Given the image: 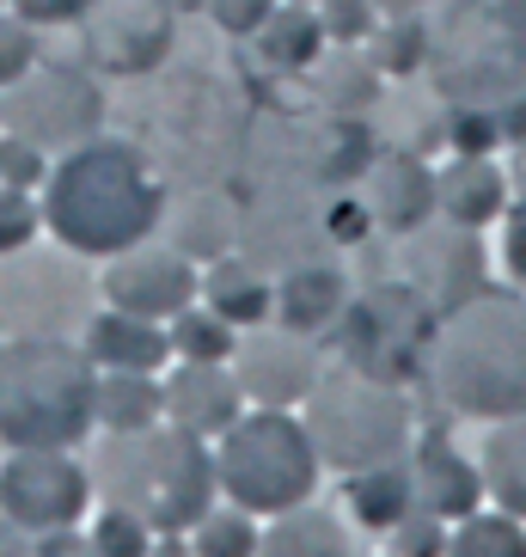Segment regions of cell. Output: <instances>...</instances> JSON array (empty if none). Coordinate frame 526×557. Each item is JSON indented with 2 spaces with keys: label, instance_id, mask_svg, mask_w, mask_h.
<instances>
[{
  "label": "cell",
  "instance_id": "obj_1",
  "mask_svg": "<svg viewBox=\"0 0 526 557\" xmlns=\"http://www.w3.org/2000/svg\"><path fill=\"white\" fill-rule=\"evenodd\" d=\"M423 380L453 417H514L526 410V300L509 288H477L472 300L435 312L423 337Z\"/></svg>",
  "mask_w": 526,
  "mask_h": 557
},
{
  "label": "cell",
  "instance_id": "obj_2",
  "mask_svg": "<svg viewBox=\"0 0 526 557\" xmlns=\"http://www.w3.org/2000/svg\"><path fill=\"white\" fill-rule=\"evenodd\" d=\"M165 221L160 178L129 141H80L67 148L43 190V227L80 258H116L141 246Z\"/></svg>",
  "mask_w": 526,
  "mask_h": 557
},
{
  "label": "cell",
  "instance_id": "obj_3",
  "mask_svg": "<svg viewBox=\"0 0 526 557\" xmlns=\"http://www.w3.org/2000/svg\"><path fill=\"white\" fill-rule=\"evenodd\" d=\"M86 478H92V496L141 515L153 533H190L221 491L209 442L178 423L104 429V442L86 459Z\"/></svg>",
  "mask_w": 526,
  "mask_h": 557
},
{
  "label": "cell",
  "instance_id": "obj_4",
  "mask_svg": "<svg viewBox=\"0 0 526 557\" xmlns=\"http://www.w3.org/2000/svg\"><path fill=\"white\" fill-rule=\"evenodd\" d=\"M99 368L67 337L0 344V442L7 447H80L92 435Z\"/></svg>",
  "mask_w": 526,
  "mask_h": 557
},
{
  "label": "cell",
  "instance_id": "obj_5",
  "mask_svg": "<svg viewBox=\"0 0 526 557\" xmlns=\"http://www.w3.org/2000/svg\"><path fill=\"white\" fill-rule=\"evenodd\" d=\"M300 423L313 435L318 466H330L337 478L386 466V459H411V442H416L411 393L392 374H374V368H355V361L318 374Z\"/></svg>",
  "mask_w": 526,
  "mask_h": 557
},
{
  "label": "cell",
  "instance_id": "obj_6",
  "mask_svg": "<svg viewBox=\"0 0 526 557\" xmlns=\"http://www.w3.org/2000/svg\"><path fill=\"white\" fill-rule=\"evenodd\" d=\"M318 454L300 417L276 405L239 410V423L227 435H214V484L227 491V503L251 508V515H281L295 503H313L318 491Z\"/></svg>",
  "mask_w": 526,
  "mask_h": 557
},
{
  "label": "cell",
  "instance_id": "obj_7",
  "mask_svg": "<svg viewBox=\"0 0 526 557\" xmlns=\"http://www.w3.org/2000/svg\"><path fill=\"white\" fill-rule=\"evenodd\" d=\"M86 276L62 251H13L0 270V331L7 337H62L67 325H86Z\"/></svg>",
  "mask_w": 526,
  "mask_h": 557
},
{
  "label": "cell",
  "instance_id": "obj_8",
  "mask_svg": "<svg viewBox=\"0 0 526 557\" xmlns=\"http://www.w3.org/2000/svg\"><path fill=\"white\" fill-rule=\"evenodd\" d=\"M92 503V478L74 447H13L0 459V515H13L25 533L80 527Z\"/></svg>",
  "mask_w": 526,
  "mask_h": 557
},
{
  "label": "cell",
  "instance_id": "obj_9",
  "mask_svg": "<svg viewBox=\"0 0 526 557\" xmlns=\"http://www.w3.org/2000/svg\"><path fill=\"white\" fill-rule=\"evenodd\" d=\"M99 116H104V99L99 86L74 74V67H43V74H25L13 81V99H7V129L37 141V148H80L99 135Z\"/></svg>",
  "mask_w": 526,
  "mask_h": 557
},
{
  "label": "cell",
  "instance_id": "obj_10",
  "mask_svg": "<svg viewBox=\"0 0 526 557\" xmlns=\"http://www.w3.org/2000/svg\"><path fill=\"white\" fill-rule=\"evenodd\" d=\"M227 361H233L239 393H246L251 405H276V410L306 405V393H313L318 374H325L318 337L288 331V325H276V319H263V325L239 331V344H233Z\"/></svg>",
  "mask_w": 526,
  "mask_h": 557
},
{
  "label": "cell",
  "instance_id": "obj_11",
  "mask_svg": "<svg viewBox=\"0 0 526 557\" xmlns=\"http://www.w3.org/2000/svg\"><path fill=\"white\" fill-rule=\"evenodd\" d=\"M398 263H404V282L423 307L447 312L472 300L484 288V246H477V227L460 221H435L428 214L423 227H411L398 239Z\"/></svg>",
  "mask_w": 526,
  "mask_h": 557
},
{
  "label": "cell",
  "instance_id": "obj_12",
  "mask_svg": "<svg viewBox=\"0 0 526 557\" xmlns=\"http://www.w3.org/2000/svg\"><path fill=\"white\" fill-rule=\"evenodd\" d=\"M99 282H104V300L135 312V319H172V312H184L202 288L197 258H184L178 246H153V239L116 251Z\"/></svg>",
  "mask_w": 526,
  "mask_h": 557
},
{
  "label": "cell",
  "instance_id": "obj_13",
  "mask_svg": "<svg viewBox=\"0 0 526 557\" xmlns=\"http://www.w3.org/2000/svg\"><path fill=\"white\" fill-rule=\"evenodd\" d=\"M92 62L111 74H148L172 50V7L165 0H99L86 18Z\"/></svg>",
  "mask_w": 526,
  "mask_h": 557
},
{
  "label": "cell",
  "instance_id": "obj_14",
  "mask_svg": "<svg viewBox=\"0 0 526 557\" xmlns=\"http://www.w3.org/2000/svg\"><path fill=\"white\" fill-rule=\"evenodd\" d=\"M355 197H362L374 233H392V239H404L411 227H423L428 214H435V172H428L423 153L386 148V153H374V160L362 165Z\"/></svg>",
  "mask_w": 526,
  "mask_h": 557
},
{
  "label": "cell",
  "instance_id": "obj_15",
  "mask_svg": "<svg viewBox=\"0 0 526 557\" xmlns=\"http://www.w3.org/2000/svg\"><path fill=\"white\" fill-rule=\"evenodd\" d=\"M239 410H246V393H239L227 361H184L165 374V423L190 429L202 442L227 435L239 423Z\"/></svg>",
  "mask_w": 526,
  "mask_h": 557
},
{
  "label": "cell",
  "instance_id": "obj_16",
  "mask_svg": "<svg viewBox=\"0 0 526 557\" xmlns=\"http://www.w3.org/2000/svg\"><path fill=\"white\" fill-rule=\"evenodd\" d=\"M514 202L509 172L496 165V153H453V160L435 172V214L441 221H460V227H477L484 221H502Z\"/></svg>",
  "mask_w": 526,
  "mask_h": 557
},
{
  "label": "cell",
  "instance_id": "obj_17",
  "mask_svg": "<svg viewBox=\"0 0 526 557\" xmlns=\"http://www.w3.org/2000/svg\"><path fill=\"white\" fill-rule=\"evenodd\" d=\"M80 349L92 356V368H129V374H160L172 361V337L160 319H135L123 307L92 312L80 331Z\"/></svg>",
  "mask_w": 526,
  "mask_h": 557
},
{
  "label": "cell",
  "instance_id": "obj_18",
  "mask_svg": "<svg viewBox=\"0 0 526 557\" xmlns=\"http://www.w3.org/2000/svg\"><path fill=\"white\" fill-rule=\"evenodd\" d=\"M411 472H416V503L428 515H441V521H465L472 508H484V472H477V459H465L447 435H423Z\"/></svg>",
  "mask_w": 526,
  "mask_h": 557
},
{
  "label": "cell",
  "instance_id": "obj_19",
  "mask_svg": "<svg viewBox=\"0 0 526 557\" xmlns=\"http://www.w3.org/2000/svg\"><path fill=\"white\" fill-rule=\"evenodd\" d=\"M343 307H349V276L337 263L306 258L276 282V325H288V331L325 337V331L343 319Z\"/></svg>",
  "mask_w": 526,
  "mask_h": 557
},
{
  "label": "cell",
  "instance_id": "obj_20",
  "mask_svg": "<svg viewBox=\"0 0 526 557\" xmlns=\"http://www.w3.org/2000/svg\"><path fill=\"white\" fill-rule=\"evenodd\" d=\"M197 295H202V307H214L233 331L276 319V282L263 276L258 258H233V251H221V258L202 270V288H197Z\"/></svg>",
  "mask_w": 526,
  "mask_h": 557
},
{
  "label": "cell",
  "instance_id": "obj_21",
  "mask_svg": "<svg viewBox=\"0 0 526 557\" xmlns=\"http://www.w3.org/2000/svg\"><path fill=\"white\" fill-rule=\"evenodd\" d=\"M306 86H313V99L337 116H362L379 104V67L362 44H337V50H318L313 67H306Z\"/></svg>",
  "mask_w": 526,
  "mask_h": 557
},
{
  "label": "cell",
  "instance_id": "obj_22",
  "mask_svg": "<svg viewBox=\"0 0 526 557\" xmlns=\"http://www.w3.org/2000/svg\"><path fill=\"white\" fill-rule=\"evenodd\" d=\"M258 557H355L349 527L337 521V508L295 503L258 533Z\"/></svg>",
  "mask_w": 526,
  "mask_h": 557
},
{
  "label": "cell",
  "instance_id": "obj_23",
  "mask_svg": "<svg viewBox=\"0 0 526 557\" xmlns=\"http://www.w3.org/2000/svg\"><path fill=\"white\" fill-rule=\"evenodd\" d=\"M251 44H258V62L270 67V74H306L313 55L325 50L318 7H306V0H276V13L251 32Z\"/></svg>",
  "mask_w": 526,
  "mask_h": 557
},
{
  "label": "cell",
  "instance_id": "obj_24",
  "mask_svg": "<svg viewBox=\"0 0 526 557\" xmlns=\"http://www.w3.org/2000/svg\"><path fill=\"white\" fill-rule=\"evenodd\" d=\"M477 472H484V496H490L496 508H509V515L526 521V410L496 417V423L484 429Z\"/></svg>",
  "mask_w": 526,
  "mask_h": 557
},
{
  "label": "cell",
  "instance_id": "obj_25",
  "mask_svg": "<svg viewBox=\"0 0 526 557\" xmlns=\"http://www.w3.org/2000/svg\"><path fill=\"white\" fill-rule=\"evenodd\" d=\"M411 508H416V472H411V459H386V466L349 472V515H355L367 533H392Z\"/></svg>",
  "mask_w": 526,
  "mask_h": 557
},
{
  "label": "cell",
  "instance_id": "obj_26",
  "mask_svg": "<svg viewBox=\"0 0 526 557\" xmlns=\"http://www.w3.org/2000/svg\"><path fill=\"white\" fill-rule=\"evenodd\" d=\"M92 423H99V429H148V423H165V380L160 374H129V368H99Z\"/></svg>",
  "mask_w": 526,
  "mask_h": 557
},
{
  "label": "cell",
  "instance_id": "obj_27",
  "mask_svg": "<svg viewBox=\"0 0 526 557\" xmlns=\"http://www.w3.org/2000/svg\"><path fill=\"white\" fill-rule=\"evenodd\" d=\"M447 557H526V521L509 508H472L453 533H447Z\"/></svg>",
  "mask_w": 526,
  "mask_h": 557
},
{
  "label": "cell",
  "instance_id": "obj_28",
  "mask_svg": "<svg viewBox=\"0 0 526 557\" xmlns=\"http://www.w3.org/2000/svg\"><path fill=\"white\" fill-rule=\"evenodd\" d=\"M165 337H172V356L178 361H227L233 344H239V331H233L214 307H197V300L184 312H172Z\"/></svg>",
  "mask_w": 526,
  "mask_h": 557
},
{
  "label": "cell",
  "instance_id": "obj_29",
  "mask_svg": "<svg viewBox=\"0 0 526 557\" xmlns=\"http://www.w3.org/2000/svg\"><path fill=\"white\" fill-rule=\"evenodd\" d=\"M367 50H374V67H379V74H398V81L423 74V55H428L423 18H416V13H392V25L379 18L374 32H367Z\"/></svg>",
  "mask_w": 526,
  "mask_h": 557
},
{
  "label": "cell",
  "instance_id": "obj_30",
  "mask_svg": "<svg viewBox=\"0 0 526 557\" xmlns=\"http://www.w3.org/2000/svg\"><path fill=\"white\" fill-rule=\"evenodd\" d=\"M190 552L197 557H258V521H251V508H239V503L209 508L190 527Z\"/></svg>",
  "mask_w": 526,
  "mask_h": 557
},
{
  "label": "cell",
  "instance_id": "obj_31",
  "mask_svg": "<svg viewBox=\"0 0 526 557\" xmlns=\"http://www.w3.org/2000/svg\"><path fill=\"white\" fill-rule=\"evenodd\" d=\"M447 148L453 153H496L502 148V116H496V104H453L447 111Z\"/></svg>",
  "mask_w": 526,
  "mask_h": 557
},
{
  "label": "cell",
  "instance_id": "obj_32",
  "mask_svg": "<svg viewBox=\"0 0 526 557\" xmlns=\"http://www.w3.org/2000/svg\"><path fill=\"white\" fill-rule=\"evenodd\" d=\"M92 545H99V557H148L153 527L141 515H129V508L104 503V515L92 521Z\"/></svg>",
  "mask_w": 526,
  "mask_h": 557
},
{
  "label": "cell",
  "instance_id": "obj_33",
  "mask_svg": "<svg viewBox=\"0 0 526 557\" xmlns=\"http://www.w3.org/2000/svg\"><path fill=\"white\" fill-rule=\"evenodd\" d=\"M43 227V209L32 202V190H18V184H0V258H13L25 251Z\"/></svg>",
  "mask_w": 526,
  "mask_h": 557
},
{
  "label": "cell",
  "instance_id": "obj_34",
  "mask_svg": "<svg viewBox=\"0 0 526 557\" xmlns=\"http://www.w3.org/2000/svg\"><path fill=\"white\" fill-rule=\"evenodd\" d=\"M318 25H325V44H367L379 7L374 0H318Z\"/></svg>",
  "mask_w": 526,
  "mask_h": 557
},
{
  "label": "cell",
  "instance_id": "obj_35",
  "mask_svg": "<svg viewBox=\"0 0 526 557\" xmlns=\"http://www.w3.org/2000/svg\"><path fill=\"white\" fill-rule=\"evenodd\" d=\"M392 552H398V557H447V527H441V515H428V508L416 503L411 515L392 527Z\"/></svg>",
  "mask_w": 526,
  "mask_h": 557
},
{
  "label": "cell",
  "instance_id": "obj_36",
  "mask_svg": "<svg viewBox=\"0 0 526 557\" xmlns=\"http://www.w3.org/2000/svg\"><path fill=\"white\" fill-rule=\"evenodd\" d=\"M50 178V165H43V148L25 141V135H7L0 141V184H18V190H32V184Z\"/></svg>",
  "mask_w": 526,
  "mask_h": 557
},
{
  "label": "cell",
  "instance_id": "obj_37",
  "mask_svg": "<svg viewBox=\"0 0 526 557\" xmlns=\"http://www.w3.org/2000/svg\"><path fill=\"white\" fill-rule=\"evenodd\" d=\"M202 7H209V18H214L227 37H251L263 18L276 13V0H202Z\"/></svg>",
  "mask_w": 526,
  "mask_h": 557
},
{
  "label": "cell",
  "instance_id": "obj_38",
  "mask_svg": "<svg viewBox=\"0 0 526 557\" xmlns=\"http://www.w3.org/2000/svg\"><path fill=\"white\" fill-rule=\"evenodd\" d=\"M32 55H37L32 32H25L18 18H0V86L25 81V74H32Z\"/></svg>",
  "mask_w": 526,
  "mask_h": 557
},
{
  "label": "cell",
  "instance_id": "obj_39",
  "mask_svg": "<svg viewBox=\"0 0 526 557\" xmlns=\"http://www.w3.org/2000/svg\"><path fill=\"white\" fill-rule=\"evenodd\" d=\"M325 233L337 239V246H362L367 233H374V221H367L362 197H349V202H330V209H325Z\"/></svg>",
  "mask_w": 526,
  "mask_h": 557
},
{
  "label": "cell",
  "instance_id": "obj_40",
  "mask_svg": "<svg viewBox=\"0 0 526 557\" xmlns=\"http://www.w3.org/2000/svg\"><path fill=\"white\" fill-rule=\"evenodd\" d=\"M32 557H99V545H92V533H80V527H50V533L32 540Z\"/></svg>",
  "mask_w": 526,
  "mask_h": 557
},
{
  "label": "cell",
  "instance_id": "obj_41",
  "mask_svg": "<svg viewBox=\"0 0 526 557\" xmlns=\"http://www.w3.org/2000/svg\"><path fill=\"white\" fill-rule=\"evenodd\" d=\"M502 258H509V276L526 288V209H521V202H514L509 227H502Z\"/></svg>",
  "mask_w": 526,
  "mask_h": 557
},
{
  "label": "cell",
  "instance_id": "obj_42",
  "mask_svg": "<svg viewBox=\"0 0 526 557\" xmlns=\"http://www.w3.org/2000/svg\"><path fill=\"white\" fill-rule=\"evenodd\" d=\"M32 540L37 533H25L13 515H0V557H32Z\"/></svg>",
  "mask_w": 526,
  "mask_h": 557
},
{
  "label": "cell",
  "instance_id": "obj_43",
  "mask_svg": "<svg viewBox=\"0 0 526 557\" xmlns=\"http://www.w3.org/2000/svg\"><path fill=\"white\" fill-rule=\"evenodd\" d=\"M148 557H197V552H190V533H153Z\"/></svg>",
  "mask_w": 526,
  "mask_h": 557
},
{
  "label": "cell",
  "instance_id": "obj_44",
  "mask_svg": "<svg viewBox=\"0 0 526 557\" xmlns=\"http://www.w3.org/2000/svg\"><path fill=\"white\" fill-rule=\"evenodd\" d=\"M509 190H514V202L526 209V141H514V165H509Z\"/></svg>",
  "mask_w": 526,
  "mask_h": 557
},
{
  "label": "cell",
  "instance_id": "obj_45",
  "mask_svg": "<svg viewBox=\"0 0 526 557\" xmlns=\"http://www.w3.org/2000/svg\"><path fill=\"white\" fill-rule=\"evenodd\" d=\"M374 7H379V13H423L428 0H374Z\"/></svg>",
  "mask_w": 526,
  "mask_h": 557
},
{
  "label": "cell",
  "instance_id": "obj_46",
  "mask_svg": "<svg viewBox=\"0 0 526 557\" xmlns=\"http://www.w3.org/2000/svg\"><path fill=\"white\" fill-rule=\"evenodd\" d=\"M165 7H202V0H165Z\"/></svg>",
  "mask_w": 526,
  "mask_h": 557
},
{
  "label": "cell",
  "instance_id": "obj_47",
  "mask_svg": "<svg viewBox=\"0 0 526 557\" xmlns=\"http://www.w3.org/2000/svg\"><path fill=\"white\" fill-rule=\"evenodd\" d=\"M306 7H318V0H306Z\"/></svg>",
  "mask_w": 526,
  "mask_h": 557
},
{
  "label": "cell",
  "instance_id": "obj_48",
  "mask_svg": "<svg viewBox=\"0 0 526 557\" xmlns=\"http://www.w3.org/2000/svg\"><path fill=\"white\" fill-rule=\"evenodd\" d=\"M392 557H398V552H392Z\"/></svg>",
  "mask_w": 526,
  "mask_h": 557
}]
</instances>
